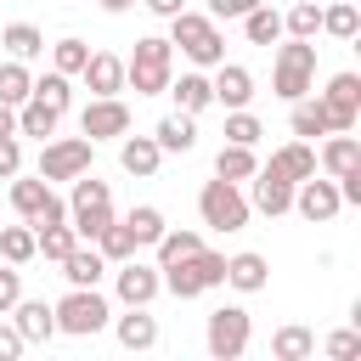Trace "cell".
I'll list each match as a JSON object with an SVG mask.
<instances>
[{
    "instance_id": "cell-7",
    "label": "cell",
    "mask_w": 361,
    "mask_h": 361,
    "mask_svg": "<svg viewBox=\"0 0 361 361\" xmlns=\"http://www.w3.org/2000/svg\"><path fill=\"white\" fill-rule=\"evenodd\" d=\"M248 338H254V316H248L243 305H220V310H209L203 344H209L214 361H237V355L248 350Z\"/></svg>"
},
{
    "instance_id": "cell-30",
    "label": "cell",
    "mask_w": 361,
    "mask_h": 361,
    "mask_svg": "<svg viewBox=\"0 0 361 361\" xmlns=\"http://www.w3.org/2000/svg\"><path fill=\"white\" fill-rule=\"evenodd\" d=\"M254 169H259L254 147H237V141H226V147L214 152V175H220V180H237V186H243V180H248Z\"/></svg>"
},
{
    "instance_id": "cell-17",
    "label": "cell",
    "mask_w": 361,
    "mask_h": 361,
    "mask_svg": "<svg viewBox=\"0 0 361 361\" xmlns=\"http://www.w3.org/2000/svg\"><path fill=\"white\" fill-rule=\"evenodd\" d=\"M214 102L220 107H248L254 102V73L243 68V62H214Z\"/></svg>"
},
{
    "instance_id": "cell-42",
    "label": "cell",
    "mask_w": 361,
    "mask_h": 361,
    "mask_svg": "<svg viewBox=\"0 0 361 361\" xmlns=\"http://www.w3.org/2000/svg\"><path fill=\"white\" fill-rule=\"evenodd\" d=\"M333 361H350V355H361V333L355 327H338V333H327V344H322Z\"/></svg>"
},
{
    "instance_id": "cell-21",
    "label": "cell",
    "mask_w": 361,
    "mask_h": 361,
    "mask_svg": "<svg viewBox=\"0 0 361 361\" xmlns=\"http://www.w3.org/2000/svg\"><path fill=\"white\" fill-rule=\"evenodd\" d=\"M124 310H130V316L113 322L118 344H124V350H152V344H158V316H147V305H124Z\"/></svg>"
},
{
    "instance_id": "cell-36",
    "label": "cell",
    "mask_w": 361,
    "mask_h": 361,
    "mask_svg": "<svg viewBox=\"0 0 361 361\" xmlns=\"http://www.w3.org/2000/svg\"><path fill=\"white\" fill-rule=\"evenodd\" d=\"M355 28H361V6H350V0L322 6V34H333V39H355Z\"/></svg>"
},
{
    "instance_id": "cell-24",
    "label": "cell",
    "mask_w": 361,
    "mask_h": 361,
    "mask_svg": "<svg viewBox=\"0 0 361 361\" xmlns=\"http://www.w3.org/2000/svg\"><path fill=\"white\" fill-rule=\"evenodd\" d=\"M152 141H158V152H192V147H197V124H192V113L175 107L169 118H158Z\"/></svg>"
},
{
    "instance_id": "cell-19",
    "label": "cell",
    "mask_w": 361,
    "mask_h": 361,
    "mask_svg": "<svg viewBox=\"0 0 361 361\" xmlns=\"http://www.w3.org/2000/svg\"><path fill=\"white\" fill-rule=\"evenodd\" d=\"M158 158H164V152H158L152 135H130V130L118 135V164H124V175H141V180H147V175H158Z\"/></svg>"
},
{
    "instance_id": "cell-33",
    "label": "cell",
    "mask_w": 361,
    "mask_h": 361,
    "mask_svg": "<svg viewBox=\"0 0 361 361\" xmlns=\"http://www.w3.org/2000/svg\"><path fill=\"white\" fill-rule=\"evenodd\" d=\"M96 254H102L107 265L130 259V254H135V237H130V226H124V220H107V226L96 231Z\"/></svg>"
},
{
    "instance_id": "cell-23",
    "label": "cell",
    "mask_w": 361,
    "mask_h": 361,
    "mask_svg": "<svg viewBox=\"0 0 361 361\" xmlns=\"http://www.w3.org/2000/svg\"><path fill=\"white\" fill-rule=\"evenodd\" d=\"M265 169H276L282 180H293V186H299L305 175H316V147H310V141H288V147H276V152H271V164H265Z\"/></svg>"
},
{
    "instance_id": "cell-27",
    "label": "cell",
    "mask_w": 361,
    "mask_h": 361,
    "mask_svg": "<svg viewBox=\"0 0 361 361\" xmlns=\"http://www.w3.org/2000/svg\"><path fill=\"white\" fill-rule=\"evenodd\" d=\"M237 23H243L248 45H276V39H282V11H276V6H265V0H259L254 11H243Z\"/></svg>"
},
{
    "instance_id": "cell-16",
    "label": "cell",
    "mask_w": 361,
    "mask_h": 361,
    "mask_svg": "<svg viewBox=\"0 0 361 361\" xmlns=\"http://www.w3.org/2000/svg\"><path fill=\"white\" fill-rule=\"evenodd\" d=\"M79 79H85L90 96H118V90H124V62H118L113 51H90L85 68H79Z\"/></svg>"
},
{
    "instance_id": "cell-15",
    "label": "cell",
    "mask_w": 361,
    "mask_h": 361,
    "mask_svg": "<svg viewBox=\"0 0 361 361\" xmlns=\"http://www.w3.org/2000/svg\"><path fill=\"white\" fill-rule=\"evenodd\" d=\"M6 316H11V327L23 333V344H45V338L56 333V310H51L45 299H17Z\"/></svg>"
},
{
    "instance_id": "cell-35",
    "label": "cell",
    "mask_w": 361,
    "mask_h": 361,
    "mask_svg": "<svg viewBox=\"0 0 361 361\" xmlns=\"http://www.w3.org/2000/svg\"><path fill=\"white\" fill-rule=\"evenodd\" d=\"M28 90H34V73H28L17 56H11V62H0V102H6V107H23V102H28Z\"/></svg>"
},
{
    "instance_id": "cell-4",
    "label": "cell",
    "mask_w": 361,
    "mask_h": 361,
    "mask_svg": "<svg viewBox=\"0 0 361 361\" xmlns=\"http://www.w3.org/2000/svg\"><path fill=\"white\" fill-rule=\"evenodd\" d=\"M158 276H164V288H169L175 299H197V293H209V288L226 282V254L197 248V254L175 259V265H158Z\"/></svg>"
},
{
    "instance_id": "cell-43",
    "label": "cell",
    "mask_w": 361,
    "mask_h": 361,
    "mask_svg": "<svg viewBox=\"0 0 361 361\" xmlns=\"http://www.w3.org/2000/svg\"><path fill=\"white\" fill-rule=\"evenodd\" d=\"M17 299H23V271H17V265H0V316H6Z\"/></svg>"
},
{
    "instance_id": "cell-47",
    "label": "cell",
    "mask_w": 361,
    "mask_h": 361,
    "mask_svg": "<svg viewBox=\"0 0 361 361\" xmlns=\"http://www.w3.org/2000/svg\"><path fill=\"white\" fill-rule=\"evenodd\" d=\"M141 6H147L152 17H164V23H169L175 11H186V0H141Z\"/></svg>"
},
{
    "instance_id": "cell-1",
    "label": "cell",
    "mask_w": 361,
    "mask_h": 361,
    "mask_svg": "<svg viewBox=\"0 0 361 361\" xmlns=\"http://www.w3.org/2000/svg\"><path fill=\"white\" fill-rule=\"evenodd\" d=\"M169 79H175V45H169L164 34L135 39V56L124 62V90H135V96H164Z\"/></svg>"
},
{
    "instance_id": "cell-11",
    "label": "cell",
    "mask_w": 361,
    "mask_h": 361,
    "mask_svg": "<svg viewBox=\"0 0 361 361\" xmlns=\"http://www.w3.org/2000/svg\"><path fill=\"white\" fill-rule=\"evenodd\" d=\"M113 293H118V305H152V299L164 293V276H158V265H141V259L130 254V259H118V271H113Z\"/></svg>"
},
{
    "instance_id": "cell-44",
    "label": "cell",
    "mask_w": 361,
    "mask_h": 361,
    "mask_svg": "<svg viewBox=\"0 0 361 361\" xmlns=\"http://www.w3.org/2000/svg\"><path fill=\"white\" fill-rule=\"evenodd\" d=\"M23 169V147H17V135H0V180H11Z\"/></svg>"
},
{
    "instance_id": "cell-40",
    "label": "cell",
    "mask_w": 361,
    "mask_h": 361,
    "mask_svg": "<svg viewBox=\"0 0 361 361\" xmlns=\"http://www.w3.org/2000/svg\"><path fill=\"white\" fill-rule=\"evenodd\" d=\"M85 56H90V45H85V39H73V34L51 45V68H56V73H68V79L85 68Z\"/></svg>"
},
{
    "instance_id": "cell-32",
    "label": "cell",
    "mask_w": 361,
    "mask_h": 361,
    "mask_svg": "<svg viewBox=\"0 0 361 361\" xmlns=\"http://www.w3.org/2000/svg\"><path fill=\"white\" fill-rule=\"evenodd\" d=\"M124 226H130V237H135V248H152L158 237H164V209H152V203H135L130 214H124Z\"/></svg>"
},
{
    "instance_id": "cell-20",
    "label": "cell",
    "mask_w": 361,
    "mask_h": 361,
    "mask_svg": "<svg viewBox=\"0 0 361 361\" xmlns=\"http://www.w3.org/2000/svg\"><path fill=\"white\" fill-rule=\"evenodd\" d=\"M226 282H231L237 293H259V288L271 282V265H265V254H254V248L231 254V259H226Z\"/></svg>"
},
{
    "instance_id": "cell-41",
    "label": "cell",
    "mask_w": 361,
    "mask_h": 361,
    "mask_svg": "<svg viewBox=\"0 0 361 361\" xmlns=\"http://www.w3.org/2000/svg\"><path fill=\"white\" fill-rule=\"evenodd\" d=\"M259 135H265V124H259L248 107H231V113H226V141H237V147H254Z\"/></svg>"
},
{
    "instance_id": "cell-48",
    "label": "cell",
    "mask_w": 361,
    "mask_h": 361,
    "mask_svg": "<svg viewBox=\"0 0 361 361\" xmlns=\"http://www.w3.org/2000/svg\"><path fill=\"white\" fill-rule=\"evenodd\" d=\"M0 135H17V107L0 102Z\"/></svg>"
},
{
    "instance_id": "cell-22",
    "label": "cell",
    "mask_w": 361,
    "mask_h": 361,
    "mask_svg": "<svg viewBox=\"0 0 361 361\" xmlns=\"http://www.w3.org/2000/svg\"><path fill=\"white\" fill-rule=\"evenodd\" d=\"M288 130H293L299 141H310V135H333L322 96H299V102H288Z\"/></svg>"
},
{
    "instance_id": "cell-8",
    "label": "cell",
    "mask_w": 361,
    "mask_h": 361,
    "mask_svg": "<svg viewBox=\"0 0 361 361\" xmlns=\"http://www.w3.org/2000/svg\"><path fill=\"white\" fill-rule=\"evenodd\" d=\"M11 209L28 220V226H56V220H68V203L51 192V180H23V169L11 175Z\"/></svg>"
},
{
    "instance_id": "cell-45",
    "label": "cell",
    "mask_w": 361,
    "mask_h": 361,
    "mask_svg": "<svg viewBox=\"0 0 361 361\" xmlns=\"http://www.w3.org/2000/svg\"><path fill=\"white\" fill-rule=\"evenodd\" d=\"M259 0H209V17L214 23H231V17H243V11H254Z\"/></svg>"
},
{
    "instance_id": "cell-5",
    "label": "cell",
    "mask_w": 361,
    "mask_h": 361,
    "mask_svg": "<svg viewBox=\"0 0 361 361\" xmlns=\"http://www.w3.org/2000/svg\"><path fill=\"white\" fill-rule=\"evenodd\" d=\"M51 310H56V333H68V338H90V333H102L113 322V305L96 288H68Z\"/></svg>"
},
{
    "instance_id": "cell-34",
    "label": "cell",
    "mask_w": 361,
    "mask_h": 361,
    "mask_svg": "<svg viewBox=\"0 0 361 361\" xmlns=\"http://www.w3.org/2000/svg\"><path fill=\"white\" fill-rule=\"evenodd\" d=\"M282 34H293V39H316V34H322V6H316V0L288 6V11H282Z\"/></svg>"
},
{
    "instance_id": "cell-39",
    "label": "cell",
    "mask_w": 361,
    "mask_h": 361,
    "mask_svg": "<svg viewBox=\"0 0 361 361\" xmlns=\"http://www.w3.org/2000/svg\"><path fill=\"white\" fill-rule=\"evenodd\" d=\"M152 248H158V265H175V259L197 254V248H203V237H197V231H169V226H164V237H158Z\"/></svg>"
},
{
    "instance_id": "cell-13",
    "label": "cell",
    "mask_w": 361,
    "mask_h": 361,
    "mask_svg": "<svg viewBox=\"0 0 361 361\" xmlns=\"http://www.w3.org/2000/svg\"><path fill=\"white\" fill-rule=\"evenodd\" d=\"M79 130H85V141H118L130 130V107L118 96H90V107L79 113Z\"/></svg>"
},
{
    "instance_id": "cell-25",
    "label": "cell",
    "mask_w": 361,
    "mask_h": 361,
    "mask_svg": "<svg viewBox=\"0 0 361 361\" xmlns=\"http://www.w3.org/2000/svg\"><path fill=\"white\" fill-rule=\"evenodd\" d=\"M169 96H175V107L180 113H203L209 102H214V85H209V73H180V79H169Z\"/></svg>"
},
{
    "instance_id": "cell-46",
    "label": "cell",
    "mask_w": 361,
    "mask_h": 361,
    "mask_svg": "<svg viewBox=\"0 0 361 361\" xmlns=\"http://www.w3.org/2000/svg\"><path fill=\"white\" fill-rule=\"evenodd\" d=\"M28 344H23V333L17 327H0V361H11V355H23Z\"/></svg>"
},
{
    "instance_id": "cell-18",
    "label": "cell",
    "mask_w": 361,
    "mask_h": 361,
    "mask_svg": "<svg viewBox=\"0 0 361 361\" xmlns=\"http://www.w3.org/2000/svg\"><path fill=\"white\" fill-rule=\"evenodd\" d=\"M56 265H62L68 288H96V282L107 276V259H102L96 248H85V243H73V248H68V254H62Z\"/></svg>"
},
{
    "instance_id": "cell-49",
    "label": "cell",
    "mask_w": 361,
    "mask_h": 361,
    "mask_svg": "<svg viewBox=\"0 0 361 361\" xmlns=\"http://www.w3.org/2000/svg\"><path fill=\"white\" fill-rule=\"evenodd\" d=\"M96 6H102V11H130L135 0H96Z\"/></svg>"
},
{
    "instance_id": "cell-9",
    "label": "cell",
    "mask_w": 361,
    "mask_h": 361,
    "mask_svg": "<svg viewBox=\"0 0 361 361\" xmlns=\"http://www.w3.org/2000/svg\"><path fill=\"white\" fill-rule=\"evenodd\" d=\"M90 152H96V141H85V135H51L39 147V180H73V175H85Z\"/></svg>"
},
{
    "instance_id": "cell-10",
    "label": "cell",
    "mask_w": 361,
    "mask_h": 361,
    "mask_svg": "<svg viewBox=\"0 0 361 361\" xmlns=\"http://www.w3.org/2000/svg\"><path fill=\"white\" fill-rule=\"evenodd\" d=\"M293 209H299L310 226H327V220L344 209V197H338V180H333V175H305V180L293 186Z\"/></svg>"
},
{
    "instance_id": "cell-12",
    "label": "cell",
    "mask_w": 361,
    "mask_h": 361,
    "mask_svg": "<svg viewBox=\"0 0 361 361\" xmlns=\"http://www.w3.org/2000/svg\"><path fill=\"white\" fill-rule=\"evenodd\" d=\"M322 107H327L333 130H355V118H361V73H333L327 90H322Z\"/></svg>"
},
{
    "instance_id": "cell-38",
    "label": "cell",
    "mask_w": 361,
    "mask_h": 361,
    "mask_svg": "<svg viewBox=\"0 0 361 361\" xmlns=\"http://www.w3.org/2000/svg\"><path fill=\"white\" fill-rule=\"evenodd\" d=\"M0 259L6 265H28L34 259V226H0Z\"/></svg>"
},
{
    "instance_id": "cell-3",
    "label": "cell",
    "mask_w": 361,
    "mask_h": 361,
    "mask_svg": "<svg viewBox=\"0 0 361 361\" xmlns=\"http://www.w3.org/2000/svg\"><path fill=\"white\" fill-rule=\"evenodd\" d=\"M169 45H180L197 68L226 62V34H220V23H214L209 11H175V17H169Z\"/></svg>"
},
{
    "instance_id": "cell-29",
    "label": "cell",
    "mask_w": 361,
    "mask_h": 361,
    "mask_svg": "<svg viewBox=\"0 0 361 361\" xmlns=\"http://www.w3.org/2000/svg\"><path fill=\"white\" fill-rule=\"evenodd\" d=\"M271 355H276V361H310V355H316V333L299 327V322H293V327H276V333H271Z\"/></svg>"
},
{
    "instance_id": "cell-31",
    "label": "cell",
    "mask_w": 361,
    "mask_h": 361,
    "mask_svg": "<svg viewBox=\"0 0 361 361\" xmlns=\"http://www.w3.org/2000/svg\"><path fill=\"white\" fill-rule=\"evenodd\" d=\"M0 45H6L17 62H34V56L45 51V34H39L34 23H6V28H0Z\"/></svg>"
},
{
    "instance_id": "cell-2",
    "label": "cell",
    "mask_w": 361,
    "mask_h": 361,
    "mask_svg": "<svg viewBox=\"0 0 361 361\" xmlns=\"http://www.w3.org/2000/svg\"><path fill=\"white\" fill-rule=\"evenodd\" d=\"M271 90L282 102H299L316 90V39H282L276 45V62H271Z\"/></svg>"
},
{
    "instance_id": "cell-37",
    "label": "cell",
    "mask_w": 361,
    "mask_h": 361,
    "mask_svg": "<svg viewBox=\"0 0 361 361\" xmlns=\"http://www.w3.org/2000/svg\"><path fill=\"white\" fill-rule=\"evenodd\" d=\"M28 96H39L45 107H56V113H68V102H73V79L51 68V73H39V79H34V90H28Z\"/></svg>"
},
{
    "instance_id": "cell-28",
    "label": "cell",
    "mask_w": 361,
    "mask_h": 361,
    "mask_svg": "<svg viewBox=\"0 0 361 361\" xmlns=\"http://www.w3.org/2000/svg\"><path fill=\"white\" fill-rule=\"evenodd\" d=\"M56 124H62V113H56V107H45L39 96H28V102L17 107V135H39V141H51V135H56Z\"/></svg>"
},
{
    "instance_id": "cell-14",
    "label": "cell",
    "mask_w": 361,
    "mask_h": 361,
    "mask_svg": "<svg viewBox=\"0 0 361 361\" xmlns=\"http://www.w3.org/2000/svg\"><path fill=\"white\" fill-rule=\"evenodd\" d=\"M248 209H259V214H271V220L288 214V209H293V180H282L276 169L259 164V169L248 175Z\"/></svg>"
},
{
    "instance_id": "cell-6",
    "label": "cell",
    "mask_w": 361,
    "mask_h": 361,
    "mask_svg": "<svg viewBox=\"0 0 361 361\" xmlns=\"http://www.w3.org/2000/svg\"><path fill=\"white\" fill-rule=\"evenodd\" d=\"M197 214H203V226H214V231H243L248 226V197L237 192V180H203L197 186Z\"/></svg>"
},
{
    "instance_id": "cell-26",
    "label": "cell",
    "mask_w": 361,
    "mask_h": 361,
    "mask_svg": "<svg viewBox=\"0 0 361 361\" xmlns=\"http://www.w3.org/2000/svg\"><path fill=\"white\" fill-rule=\"evenodd\" d=\"M316 164H322V175H344V169L361 164V141H355L350 130H333V141L316 152Z\"/></svg>"
},
{
    "instance_id": "cell-50",
    "label": "cell",
    "mask_w": 361,
    "mask_h": 361,
    "mask_svg": "<svg viewBox=\"0 0 361 361\" xmlns=\"http://www.w3.org/2000/svg\"><path fill=\"white\" fill-rule=\"evenodd\" d=\"M350 6H361V0H350Z\"/></svg>"
}]
</instances>
